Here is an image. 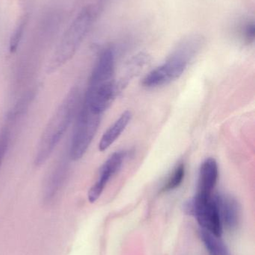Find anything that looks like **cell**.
<instances>
[{"instance_id": "obj_1", "label": "cell", "mask_w": 255, "mask_h": 255, "mask_svg": "<svg viewBox=\"0 0 255 255\" xmlns=\"http://www.w3.org/2000/svg\"><path fill=\"white\" fill-rule=\"evenodd\" d=\"M115 52L106 48L99 55L90 76L82 104L97 115L110 107L118 92L115 79Z\"/></svg>"}, {"instance_id": "obj_2", "label": "cell", "mask_w": 255, "mask_h": 255, "mask_svg": "<svg viewBox=\"0 0 255 255\" xmlns=\"http://www.w3.org/2000/svg\"><path fill=\"white\" fill-rule=\"evenodd\" d=\"M79 91L73 88L55 110L42 133L34 156V164H44L76 118L79 107Z\"/></svg>"}, {"instance_id": "obj_3", "label": "cell", "mask_w": 255, "mask_h": 255, "mask_svg": "<svg viewBox=\"0 0 255 255\" xmlns=\"http://www.w3.org/2000/svg\"><path fill=\"white\" fill-rule=\"evenodd\" d=\"M99 10L100 9L96 4H88L75 16L61 36L51 56L47 65V73L56 71L74 56L91 31Z\"/></svg>"}, {"instance_id": "obj_4", "label": "cell", "mask_w": 255, "mask_h": 255, "mask_svg": "<svg viewBox=\"0 0 255 255\" xmlns=\"http://www.w3.org/2000/svg\"><path fill=\"white\" fill-rule=\"evenodd\" d=\"M203 43V38L199 35L185 37L166 62L145 76L142 85L147 88H158L179 79L199 53Z\"/></svg>"}, {"instance_id": "obj_5", "label": "cell", "mask_w": 255, "mask_h": 255, "mask_svg": "<svg viewBox=\"0 0 255 255\" xmlns=\"http://www.w3.org/2000/svg\"><path fill=\"white\" fill-rule=\"evenodd\" d=\"M76 114L69 156L72 160H80L88 151L101 121L102 115L91 112L81 103Z\"/></svg>"}, {"instance_id": "obj_6", "label": "cell", "mask_w": 255, "mask_h": 255, "mask_svg": "<svg viewBox=\"0 0 255 255\" xmlns=\"http://www.w3.org/2000/svg\"><path fill=\"white\" fill-rule=\"evenodd\" d=\"M185 211L194 216L202 229L220 238L223 226L214 196H196L185 205Z\"/></svg>"}, {"instance_id": "obj_7", "label": "cell", "mask_w": 255, "mask_h": 255, "mask_svg": "<svg viewBox=\"0 0 255 255\" xmlns=\"http://www.w3.org/2000/svg\"><path fill=\"white\" fill-rule=\"evenodd\" d=\"M126 154V151H116L103 163L99 171L97 181L88 191V200L91 203H94L100 198L109 180L120 170L125 160Z\"/></svg>"}, {"instance_id": "obj_8", "label": "cell", "mask_w": 255, "mask_h": 255, "mask_svg": "<svg viewBox=\"0 0 255 255\" xmlns=\"http://www.w3.org/2000/svg\"><path fill=\"white\" fill-rule=\"evenodd\" d=\"M214 198L223 226L229 230H235L239 226L241 219V208L238 201L226 194L216 195Z\"/></svg>"}, {"instance_id": "obj_9", "label": "cell", "mask_w": 255, "mask_h": 255, "mask_svg": "<svg viewBox=\"0 0 255 255\" xmlns=\"http://www.w3.org/2000/svg\"><path fill=\"white\" fill-rule=\"evenodd\" d=\"M219 167L215 159L208 158L203 162L199 172L197 196L210 197L217 185Z\"/></svg>"}, {"instance_id": "obj_10", "label": "cell", "mask_w": 255, "mask_h": 255, "mask_svg": "<svg viewBox=\"0 0 255 255\" xmlns=\"http://www.w3.org/2000/svg\"><path fill=\"white\" fill-rule=\"evenodd\" d=\"M67 171V163L64 160L58 162L51 171L50 174L48 175L46 181H45L43 188V198L45 202H51L57 196L63 184L65 182Z\"/></svg>"}, {"instance_id": "obj_11", "label": "cell", "mask_w": 255, "mask_h": 255, "mask_svg": "<svg viewBox=\"0 0 255 255\" xmlns=\"http://www.w3.org/2000/svg\"><path fill=\"white\" fill-rule=\"evenodd\" d=\"M131 118V112L126 111L107 129V130L103 133V136L99 142V150L100 151H106L116 141L121 133L125 130L126 127L130 124Z\"/></svg>"}, {"instance_id": "obj_12", "label": "cell", "mask_w": 255, "mask_h": 255, "mask_svg": "<svg viewBox=\"0 0 255 255\" xmlns=\"http://www.w3.org/2000/svg\"><path fill=\"white\" fill-rule=\"evenodd\" d=\"M200 235L204 245L209 252L210 255H229L228 250L224 244L220 241V238L215 236L205 229L201 230Z\"/></svg>"}, {"instance_id": "obj_13", "label": "cell", "mask_w": 255, "mask_h": 255, "mask_svg": "<svg viewBox=\"0 0 255 255\" xmlns=\"http://www.w3.org/2000/svg\"><path fill=\"white\" fill-rule=\"evenodd\" d=\"M28 19H29V13L25 9L22 14L19 16V19H18V22H16L13 28V33L10 36V42H9V51L10 53H13L17 49L28 25Z\"/></svg>"}, {"instance_id": "obj_14", "label": "cell", "mask_w": 255, "mask_h": 255, "mask_svg": "<svg viewBox=\"0 0 255 255\" xmlns=\"http://www.w3.org/2000/svg\"><path fill=\"white\" fill-rule=\"evenodd\" d=\"M185 174V165L183 163L177 165L176 167L174 169L173 172L163 185L162 191L169 192L179 187L184 180Z\"/></svg>"}, {"instance_id": "obj_15", "label": "cell", "mask_w": 255, "mask_h": 255, "mask_svg": "<svg viewBox=\"0 0 255 255\" xmlns=\"http://www.w3.org/2000/svg\"><path fill=\"white\" fill-rule=\"evenodd\" d=\"M10 133L7 128H3L0 131V169L4 160L6 153L10 143Z\"/></svg>"}, {"instance_id": "obj_16", "label": "cell", "mask_w": 255, "mask_h": 255, "mask_svg": "<svg viewBox=\"0 0 255 255\" xmlns=\"http://www.w3.org/2000/svg\"><path fill=\"white\" fill-rule=\"evenodd\" d=\"M244 29V37L247 41L253 42L254 40L255 33L254 22H249Z\"/></svg>"}]
</instances>
